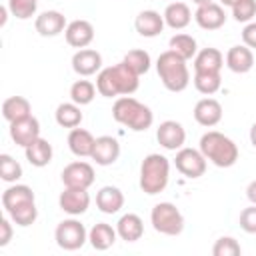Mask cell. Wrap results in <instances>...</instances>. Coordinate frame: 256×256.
<instances>
[{
  "label": "cell",
  "instance_id": "obj_20",
  "mask_svg": "<svg viewBox=\"0 0 256 256\" xmlns=\"http://www.w3.org/2000/svg\"><path fill=\"white\" fill-rule=\"evenodd\" d=\"M166 22H164V16H160V12L156 10H142L136 20H134V28L140 36L144 38H154L158 36L162 30H164Z\"/></svg>",
  "mask_w": 256,
  "mask_h": 256
},
{
  "label": "cell",
  "instance_id": "obj_23",
  "mask_svg": "<svg viewBox=\"0 0 256 256\" xmlns=\"http://www.w3.org/2000/svg\"><path fill=\"white\" fill-rule=\"evenodd\" d=\"M224 66V54L218 48H202L194 56V72H220Z\"/></svg>",
  "mask_w": 256,
  "mask_h": 256
},
{
  "label": "cell",
  "instance_id": "obj_43",
  "mask_svg": "<svg viewBox=\"0 0 256 256\" xmlns=\"http://www.w3.org/2000/svg\"><path fill=\"white\" fill-rule=\"evenodd\" d=\"M246 198H248L252 204H256V180H252V182L246 186Z\"/></svg>",
  "mask_w": 256,
  "mask_h": 256
},
{
  "label": "cell",
  "instance_id": "obj_39",
  "mask_svg": "<svg viewBox=\"0 0 256 256\" xmlns=\"http://www.w3.org/2000/svg\"><path fill=\"white\" fill-rule=\"evenodd\" d=\"M232 16L236 22H252L256 16V0H238L232 6Z\"/></svg>",
  "mask_w": 256,
  "mask_h": 256
},
{
  "label": "cell",
  "instance_id": "obj_7",
  "mask_svg": "<svg viewBox=\"0 0 256 256\" xmlns=\"http://www.w3.org/2000/svg\"><path fill=\"white\" fill-rule=\"evenodd\" d=\"M54 240L62 250L74 252L80 250L86 240H88V230L84 228V224L76 218H66L62 222H58L56 230H54Z\"/></svg>",
  "mask_w": 256,
  "mask_h": 256
},
{
  "label": "cell",
  "instance_id": "obj_18",
  "mask_svg": "<svg viewBox=\"0 0 256 256\" xmlns=\"http://www.w3.org/2000/svg\"><path fill=\"white\" fill-rule=\"evenodd\" d=\"M98 166H110L120 158V142L114 136H98L90 156Z\"/></svg>",
  "mask_w": 256,
  "mask_h": 256
},
{
  "label": "cell",
  "instance_id": "obj_46",
  "mask_svg": "<svg viewBox=\"0 0 256 256\" xmlns=\"http://www.w3.org/2000/svg\"><path fill=\"white\" fill-rule=\"evenodd\" d=\"M196 6H202V4H208V2H214V0H192Z\"/></svg>",
  "mask_w": 256,
  "mask_h": 256
},
{
  "label": "cell",
  "instance_id": "obj_11",
  "mask_svg": "<svg viewBox=\"0 0 256 256\" xmlns=\"http://www.w3.org/2000/svg\"><path fill=\"white\" fill-rule=\"evenodd\" d=\"M156 140L162 148L166 150H180L186 142V130L180 122L176 120H164L158 128H156Z\"/></svg>",
  "mask_w": 256,
  "mask_h": 256
},
{
  "label": "cell",
  "instance_id": "obj_33",
  "mask_svg": "<svg viewBox=\"0 0 256 256\" xmlns=\"http://www.w3.org/2000/svg\"><path fill=\"white\" fill-rule=\"evenodd\" d=\"M194 88L204 94V96H212L220 90L222 86V78L220 72H194Z\"/></svg>",
  "mask_w": 256,
  "mask_h": 256
},
{
  "label": "cell",
  "instance_id": "obj_34",
  "mask_svg": "<svg viewBox=\"0 0 256 256\" xmlns=\"http://www.w3.org/2000/svg\"><path fill=\"white\" fill-rule=\"evenodd\" d=\"M122 62L134 72V74H138V76H142V74H146L148 70H150V64H152V60H150V54L146 52V50H142V48H134V50H128L126 54H124V58H122Z\"/></svg>",
  "mask_w": 256,
  "mask_h": 256
},
{
  "label": "cell",
  "instance_id": "obj_38",
  "mask_svg": "<svg viewBox=\"0 0 256 256\" xmlns=\"http://www.w3.org/2000/svg\"><path fill=\"white\" fill-rule=\"evenodd\" d=\"M240 252H242V248H240L238 240L232 238V236H222L212 246V254L214 256H238Z\"/></svg>",
  "mask_w": 256,
  "mask_h": 256
},
{
  "label": "cell",
  "instance_id": "obj_27",
  "mask_svg": "<svg viewBox=\"0 0 256 256\" xmlns=\"http://www.w3.org/2000/svg\"><path fill=\"white\" fill-rule=\"evenodd\" d=\"M24 154H26V160L36 166V168H44L50 164L52 160V144L44 138H36L32 144H28L24 148Z\"/></svg>",
  "mask_w": 256,
  "mask_h": 256
},
{
  "label": "cell",
  "instance_id": "obj_30",
  "mask_svg": "<svg viewBox=\"0 0 256 256\" xmlns=\"http://www.w3.org/2000/svg\"><path fill=\"white\" fill-rule=\"evenodd\" d=\"M34 200V192H32V188L30 186H26V184H12V186H8L4 192H2V206H4V210L8 212L10 208H14V206H18V204H24V202H32Z\"/></svg>",
  "mask_w": 256,
  "mask_h": 256
},
{
  "label": "cell",
  "instance_id": "obj_8",
  "mask_svg": "<svg viewBox=\"0 0 256 256\" xmlns=\"http://www.w3.org/2000/svg\"><path fill=\"white\" fill-rule=\"evenodd\" d=\"M206 158H204V154L200 152V148L196 150V148H186V146H182L178 152H176V158H174V166H176V170L182 174V176H186V178H200V176H204V172H206Z\"/></svg>",
  "mask_w": 256,
  "mask_h": 256
},
{
  "label": "cell",
  "instance_id": "obj_12",
  "mask_svg": "<svg viewBox=\"0 0 256 256\" xmlns=\"http://www.w3.org/2000/svg\"><path fill=\"white\" fill-rule=\"evenodd\" d=\"M10 138L14 140V144L26 148L28 144H32L36 138H40V122L36 116H26L22 120L10 122Z\"/></svg>",
  "mask_w": 256,
  "mask_h": 256
},
{
  "label": "cell",
  "instance_id": "obj_3",
  "mask_svg": "<svg viewBox=\"0 0 256 256\" xmlns=\"http://www.w3.org/2000/svg\"><path fill=\"white\" fill-rule=\"evenodd\" d=\"M112 118L134 132H144L152 126L154 112L150 110V106L142 104L132 96H118L112 106Z\"/></svg>",
  "mask_w": 256,
  "mask_h": 256
},
{
  "label": "cell",
  "instance_id": "obj_28",
  "mask_svg": "<svg viewBox=\"0 0 256 256\" xmlns=\"http://www.w3.org/2000/svg\"><path fill=\"white\" fill-rule=\"evenodd\" d=\"M32 114V106L24 96H10L2 102V116L6 122H16Z\"/></svg>",
  "mask_w": 256,
  "mask_h": 256
},
{
  "label": "cell",
  "instance_id": "obj_31",
  "mask_svg": "<svg viewBox=\"0 0 256 256\" xmlns=\"http://www.w3.org/2000/svg\"><path fill=\"white\" fill-rule=\"evenodd\" d=\"M168 50L176 52L180 58H184V60L188 62L190 58L196 56L198 44H196V38L190 36V34H174V36L170 38V42H168Z\"/></svg>",
  "mask_w": 256,
  "mask_h": 256
},
{
  "label": "cell",
  "instance_id": "obj_25",
  "mask_svg": "<svg viewBox=\"0 0 256 256\" xmlns=\"http://www.w3.org/2000/svg\"><path fill=\"white\" fill-rule=\"evenodd\" d=\"M116 236H118L116 228H112L106 222H98V224H94L88 230V242H90V246L94 250H108V248H112L114 242H116Z\"/></svg>",
  "mask_w": 256,
  "mask_h": 256
},
{
  "label": "cell",
  "instance_id": "obj_36",
  "mask_svg": "<svg viewBox=\"0 0 256 256\" xmlns=\"http://www.w3.org/2000/svg\"><path fill=\"white\" fill-rule=\"evenodd\" d=\"M0 178L10 184H14L22 178V166L10 154H0Z\"/></svg>",
  "mask_w": 256,
  "mask_h": 256
},
{
  "label": "cell",
  "instance_id": "obj_45",
  "mask_svg": "<svg viewBox=\"0 0 256 256\" xmlns=\"http://www.w3.org/2000/svg\"><path fill=\"white\" fill-rule=\"evenodd\" d=\"M236 2H238V0H220V4H222V6H230V8H232Z\"/></svg>",
  "mask_w": 256,
  "mask_h": 256
},
{
  "label": "cell",
  "instance_id": "obj_17",
  "mask_svg": "<svg viewBox=\"0 0 256 256\" xmlns=\"http://www.w3.org/2000/svg\"><path fill=\"white\" fill-rule=\"evenodd\" d=\"M194 120L200 124V126H204V128H212V126H216L220 120H222V104L216 100V98H210V96H206V98H202V100H198L196 102V106H194Z\"/></svg>",
  "mask_w": 256,
  "mask_h": 256
},
{
  "label": "cell",
  "instance_id": "obj_22",
  "mask_svg": "<svg viewBox=\"0 0 256 256\" xmlns=\"http://www.w3.org/2000/svg\"><path fill=\"white\" fill-rule=\"evenodd\" d=\"M96 206L104 214H116L124 206V194L116 186H102L96 192Z\"/></svg>",
  "mask_w": 256,
  "mask_h": 256
},
{
  "label": "cell",
  "instance_id": "obj_41",
  "mask_svg": "<svg viewBox=\"0 0 256 256\" xmlns=\"http://www.w3.org/2000/svg\"><path fill=\"white\" fill-rule=\"evenodd\" d=\"M12 240V220L8 218H0V248L8 246Z\"/></svg>",
  "mask_w": 256,
  "mask_h": 256
},
{
  "label": "cell",
  "instance_id": "obj_37",
  "mask_svg": "<svg viewBox=\"0 0 256 256\" xmlns=\"http://www.w3.org/2000/svg\"><path fill=\"white\" fill-rule=\"evenodd\" d=\"M8 10L14 18L18 20H28L36 14L38 8V0H8Z\"/></svg>",
  "mask_w": 256,
  "mask_h": 256
},
{
  "label": "cell",
  "instance_id": "obj_19",
  "mask_svg": "<svg viewBox=\"0 0 256 256\" xmlns=\"http://www.w3.org/2000/svg\"><path fill=\"white\" fill-rule=\"evenodd\" d=\"M228 70L236 72V74H246L252 70L254 66V54H252V48H248L246 44H236L232 46L228 52H226V58H224Z\"/></svg>",
  "mask_w": 256,
  "mask_h": 256
},
{
  "label": "cell",
  "instance_id": "obj_32",
  "mask_svg": "<svg viewBox=\"0 0 256 256\" xmlns=\"http://www.w3.org/2000/svg\"><path fill=\"white\" fill-rule=\"evenodd\" d=\"M6 214L10 216V220H12L14 224L26 228V226H30V224L36 222V218H38V208H36V202L32 200V202H24V204H18V206L10 208Z\"/></svg>",
  "mask_w": 256,
  "mask_h": 256
},
{
  "label": "cell",
  "instance_id": "obj_35",
  "mask_svg": "<svg viewBox=\"0 0 256 256\" xmlns=\"http://www.w3.org/2000/svg\"><path fill=\"white\" fill-rule=\"evenodd\" d=\"M96 92H98V88L90 80H76L70 86V100L76 102L78 106H86V104H90L94 100Z\"/></svg>",
  "mask_w": 256,
  "mask_h": 256
},
{
  "label": "cell",
  "instance_id": "obj_29",
  "mask_svg": "<svg viewBox=\"0 0 256 256\" xmlns=\"http://www.w3.org/2000/svg\"><path fill=\"white\" fill-rule=\"evenodd\" d=\"M54 118H56V124L62 126V128H76L82 124V110L76 102H62L58 104L56 112H54Z\"/></svg>",
  "mask_w": 256,
  "mask_h": 256
},
{
  "label": "cell",
  "instance_id": "obj_15",
  "mask_svg": "<svg viewBox=\"0 0 256 256\" xmlns=\"http://www.w3.org/2000/svg\"><path fill=\"white\" fill-rule=\"evenodd\" d=\"M72 70L78 76H92L102 70V56L94 48H80L72 56Z\"/></svg>",
  "mask_w": 256,
  "mask_h": 256
},
{
  "label": "cell",
  "instance_id": "obj_9",
  "mask_svg": "<svg viewBox=\"0 0 256 256\" xmlns=\"http://www.w3.org/2000/svg\"><path fill=\"white\" fill-rule=\"evenodd\" d=\"M62 184L68 186V188H90L94 184V168L92 164L84 162V160H76V162H70L68 166H64L62 174Z\"/></svg>",
  "mask_w": 256,
  "mask_h": 256
},
{
  "label": "cell",
  "instance_id": "obj_2",
  "mask_svg": "<svg viewBox=\"0 0 256 256\" xmlns=\"http://www.w3.org/2000/svg\"><path fill=\"white\" fill-rule=\"evenodd\" d=\"M200 152L208 162H212L218 168H230L238 160V146L232 138L218 130H208L200 136L198 142Z\"/></svg>",
  "mask_w": 256,
  "mask_h": 256
},
{
  "label": "cell",
  "instance_id": "obj_14",
  "mask_svg": "<svg viewBox=\"0 0 256 256\" xmlns=\"http://www.w3.org/2000/svg\"><path fill=\"white\" fill-rule=\"evenodd\" d=\"M64 38L72 48H78V50L88 48L94 40V26H92V22H88L84 18L72 20V22H68V26L64 30Z\"/></svg>",
  "mask_w": 256,
  "mask_h": 256
},
{
  "label": "cell",
  "instance_id": "obj_10",
  "mask_svg": "<svg viewBox=\"0 0 256 256\" xmlns=\"http://www.w3.org/2000/svg\"><path fill=\"white\" fill-rule=\"evenodd\" d=\"M58 206H60L62 212H66L70 216L84 214L90 206L88 188H68V186H64V190L58 196Z\"/></svg>",
  "mask_w": 256,
  "mask_h": 256
},
{
  "label": "cell",
  "instance_id": "obj_24",
  "mask_svg": "<svg viewBox=\"0 0 256 256\" xmlns=\"http://www.w3.org/2000/svg\"><path fill=\"white\" fill-rule=\"evenodd\" d=\"M116 232L124 242H136L144 234V222L138 214L128 212V214L120 216V220L116 222Z\"/></svg>",
  "mask_w": 256,
  "mask_h": 256
},
{
  "label": "cell",
  "instance_id": "obj_44",
  "mask_svg": "<svg viewBox=\"0 0 256 256\" xmlns=\"http://www.w3.org/2000/svg\"><path fill=\"white\" fill-rule=\"evenodd\" d=\"M250 144L256 148V122H254L252 128H250Z\"/></svg>",
  "mask_w": 256,
  "mask_h": 256
},
{
  "label": "cell",
  "instance_id": "obj_26",
  "mask_svg": "<svg viewBox=\"0 0 256 256\" xmlns=\"http://www.w3.org/2000/svg\"><path fill=\"white\" fill-rule=\"evenodd\" d=\"M162 16H164L166 26L172 28V30H182L192 20V12H190L186 2H170Z\"/></svg>",
  "mask_w": 256,
  "mask_h": 256
},
{
  "label": "cell",
  "instance_id": "obj_42",
  "mask_svg": "<svg viewBox=\"0 0 256 256\" xmlns=\"http://www.w3.org/2000/svg\"><path fill=\"white\" fill-rule=\"evenodd\" d=\"M242 42L248 46V48H256V22H248L244 28H242Z\"/></svg>",
  "mask_w": 256,
  "mask_h": 256
},
{
  "label": "cell",
  "instance_id": "obj_1",
  "mask_svg": "<svg viewBox=\"0 0 256 256\" xmlns=\"http://www.w3.org/2000/svg\"><path fill=\"white\" fill-rule=\"evenodd\" d=\"M138 86H140V76L134 74L124 62L102 68L96 74V88H98V94L104 98L130 96L138 90Z\"/></svg>",
  "mask_w": 256,
  "mask_h": 256
},
{
  "label": "cell",
  "instance_id": "obj_5",
  "mask_svg": "<svg viewBox=\"0 0 256 256\" xmlns=\"http://www.w3.org/2000/svg\"><path fill=\"white\" fill-rule=\"evenodd\" d=\"M156 72H158L164 88L170 90V92H182L190 84V70H188L186 60L180 58L172 50H166L158 56Z\"/></svg>",
  "mask_w": 256,
  "mask_h": 256
},
{
  "label": "cell",
  "instance_id": "obj_21",
  "mask_svg": "<svg viewBox=\"0 0 256 256\" xmlns=\"http://www.w3.org/2000/svg\"><path fill=\"white\" fill-rule=\"evenodd\" d=\"M94 142H96V138L92 136V132H88L84 128L76 126L68 132V148L78 158H90L92 150H94Z\"/></svg>",
  "mask_w": 256,
  "mask_h": 256
},
{
  "label": "cell",
  "instance_id": "obj_4",
  "mask_svg": "<svg viewBox=\"0 0 256 256\" xmlns=\"http://www.w3.org/2000/svg\"><path fill=\"white\" fill-rule=\"evenodd\" d=\"M170 180V160L164 154H148L140 164V190L148 196L164 192Z\"/></svg>",
  "mask_w": 256,
  "mask_h": 256
},
{
  "label": "cell",
  "instance_id": "obj_13",
  "mask_svg": "<svg viewBox=\"0 0 256 256\" xmlns=\"http://www.w3.org/2000/svg\"><path fill=\"white\" fill-rule=\"evenodd\" d=\"M194 20L202 30H218L226 24V12H224L222 4L208 2V4H202L196 8Z\"/></svg>",
  "mask_w": 256,
  "mask_h": 256
},
{
  "label": "cell",
  "instance_id": "obj_16",
  "mask_svg": "<svg viewBox=\"0 0 256 256\" xmlns=\"http://www.w3.org/2000/svg\"><path fill=\"white\" fill-rule=\"evenodd\" d=\"M68 22H66V16L58 10H46L42 14L36 16L34 20V28L40 36L44 38H52V36H58L66 30Z\"/></svg>",
  "mask_w": 256,
  "mask_h": 256
},
{
  "label": "cell",
  "instance_id": "obj_6",
  "mask_svg": "<svg viewBox=\"0 0 256 256\" xmlns=\"http://www.w3.org/2000/svg\"><path fill=\"white\" fill-rule=\"evenodd\" d=\"M150 224L164 236H178L184 230V216L172 202H158L150 212Z\"/></svg>",
  "mask_w": 256,
  "mask_h": 256
},
{
  "label": "cell",
  "instance_id": "obj_40",
  "mask_svg": "<svg viewBox=\"0 0 256 256\" xmlns=\"http://www.w3.org/2000/svg\"><path fill=\"white\" fill-rule=\"evenodd\" d=\"M240 228L248 234H256V204L240 212Z\"/></svg>",
  "mask_w": 256,
  "mask_h": 256
}]
</instances>
